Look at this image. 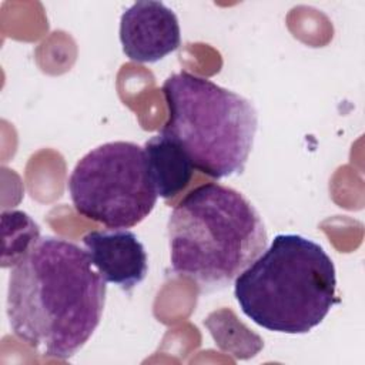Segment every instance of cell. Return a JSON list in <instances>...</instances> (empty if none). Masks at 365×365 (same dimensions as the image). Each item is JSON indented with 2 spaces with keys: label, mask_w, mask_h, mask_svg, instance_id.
<instances>
[{
  "label": "cell",
  "mask_w": 365,
  "mask_h": 365,
  "mask_svg": "<svg viewBox=\"0 0 365 365\" xmlns=\"http://www.w3.org/2000/svg\"><path fill=\"white\" fill-rule=\"evenodd\" d=\"M106 284L86 250L41 237L9 277L6 311L14 335L41 355L71 358L100 324Z\"/></svg>",
  "instance_id": "obj_1"
},
{
  "label": "cell",
  "mask_w": 365,
  "mask_h": 365,
  "mask_svg": "<svg viewBox=\"0 0 365 365\" xmlns=\"http://www.w3.org/2000/svg\"><path fill=\"white\" fill-rule=\"evenodd\" d=\"M167 228L173 272L207 292L232 284L268 244L257 208L218 182L190 191L174 207Z\"/></svg>",
  "instance_id": "obj_2"
},
{
  "label": "cell",
  "mask_w": 365,
  "mask_h": 365,
  "mask_svg": "<svg viewBox=\"0 0 365 365\" xmlns=\"http://www.w3.org/2000/svg\"><path fill=\"white\" fill-rule=\"evenodd\" d=\"M234 297L254 324L272 332L307 334L339 302L335 265L315 241L278 234L235 278Z\"/></svg>",
  "instance_id": "obj_3"
},
{
  "label": "cell",
  "mask_w": 365,
  "mask_h": 365,
  "mask_svg": "<svg viewBox=\"0 0 365 365\" xmlns=\"http://www.w3.org/2000/svg\"><path fill=\"white\" fill-rule=\"evenodd\" d=\"M168 120L160 131L174 138L194 170L211 178L241 174L258 128V113L244 96L180 71L163 84Z\"/></svg>",
  "instance_id": "obj_4"
},
{
  "label": "cell",
  "mask_w": 365,
  "mask_h": 365,
  "mask_svg": "<svg viewBox=\"0 0 365 365\" xmlns=\"http://www.w3.org/2000/svg\"><path fill=\"white\" fill-rule=\"evenodd\" d=\"M76 211L108 228H130L154 210L158 194L144 148L110 141L88 151L67 181Z\"/></svg>",
  "instance_id": "obj_5"
},
{
  "label": "cell",
  "mask_w": 365,
  "mask_h": 365,
  "mask_svg": "<svg viewBox=\"0 0 365 365\" xmlns=\"http://www.w3.org/2000/svg\"><path fill=\"white\" fill-rule=\"evenodd\" d=\"M120 41L131 61L155 63L180 47L178 19L161 1H135L121 14Z\"/></svg>",
  "instance_id": "obj_6"
},
{
  "label": "cell",
  "mask_w": 365,
  "mask_h": 365,
  "mask_svg": "<svg viewBox=\"0 0 365 365\" xmlns=\"http://www.w3.org/2000/svg\"><path fill=\"white\" fill-rule=\"evenodd\" d=\"M83 245L100 277L125 292L141 284L148 272L145 248L133 231H90L83 237Z\"/></svg>",
  "instance_id": "obj_7"
},
{
  "label": "cell",
  "mask_w": 365,
  "mask_h": 365,
  "mask_svg": "<svg viewBox=\"0 0 365 365\" xmlns=\"http://www.w3.org/2000/svg\"><path fill=\"white\" fill-rule=\"evenodd\" d=\"M143 148L158 197L173 198L190 184L194 167L187 153L174 138L160 131L147 140Z\"/></svg>",
  "instance_id": "obj_8"
},
{
  "label": "cell",
  "mask_w": 365,
  "mask_h": 365,
  "mask_svg": "<svg viewBox=\"0 0 365 365\" xmlns=\"http://www.w3.org/2000/svg\"><path fill=\"white\" fill-rule=\"evenodd\" d=\"M3 257L1 267H14L40 241V227L33 218L19 210L1 214Z\"/></svg>",
  "instance_id": "obj_9"
}]
</instances>
